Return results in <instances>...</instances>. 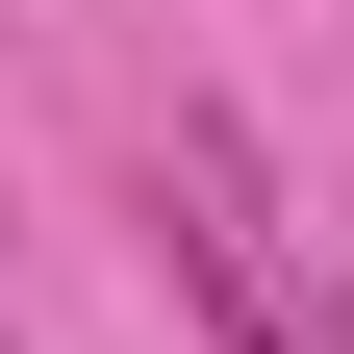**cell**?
I'll return each instance as SVG.
<instances>
[]
</instances>
